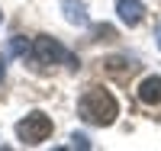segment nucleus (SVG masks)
I'll return each instance as SVG.
<instances>
[{
  "instance_id": "1",
  "label": "nucleus",
  "mask_w": 161,
  "mask_h": 151,
  "mask_svg": "<svg viewBox=\"0 0 161 151\" xmlns=\"http://www.w3.org/2000/svg\"><path fill=\"white\" fill-rule=\"evenodd\" d=\"M77 113L84 122L90 126H113L116 116H119V103L113 93H106L103 87H90L84 90V97L77 100Z\"/></svg>"
},
{
  "instance_id": "2",
  "label": "nucleus",
  "mask_w": 161,
  "mask_h": 151,
  "mask_svg": "<svg viewBox=\"0 0 161 151\" xmlns=\"http://www.w3.org/2000/svg\"><path fill=\"white\" fill-rule=\"evenodd\" d=\"M16 135H19L23 145H42L52 135V119L45 113H29L26 119L16 122Z\"/></svg>"
},
{
  "instance_id": "3",
  "label": "nucleus",
  "mask_w": 161,
  "mask_h": 151,
  "mask_svg": "<svg viewBox=\"0 0 161 151\" xmlns=\"http://www.w3.org/2000/svg\"><path fill=\"white\" fill-rule=\"evenodd\" d=\"M29 55H32V61L39 67H45V64H58L61 58H68V51L61 48L58 39H52V35H39L36 42L29 45Z\"/></svg>"
},
{
  "instance_id": "4",
  "label": "nucleus",
  "mask_w": 161,
  "mask_h": 151,
  "mask_svg": "<svg viewBox=\"0 0 161 151\" xmlns=\"http://www.w3.org/2000/svg\"><path fill=\"white\" fill-rule=\"evenodd\" d=\"M116 13L126 26H139L145 16V3L142 0H116Z\"/></svg>"
},
{
  "instance_id": "5",
  "label": "nucleus",
  "mask_w": 161,
  "mask_h": 151,
  "mask_svg": "<svg viewBox=\"0 0 161 151\" xmlns=\"http://www.w3.org/2000/svg\"><path fill=\"white\" fill-rule=\"evenodd\" d=\"M139 100L145 106H158L161 103V77L152 74V77H145L142 84H139Z\"/></svg>"
},
{
  "instance_id": "6",
  "label": "nucleus",
  "mask_w": 161,
  "mask_h": 151,
  "mask_svg": "<svg viewBox=\"0 0 161 151\" xmlns=\"http://www.w3.org/2000/svg\"><path fill=\"white\" fill-rule=\"evenodd\" d=\"M61 10H64V19H68L71 26H87L90 23L84 0H61Z\"/></svg>"
},
{
  "instance_id": "7",
  "label": "nucleus",
  "mask_w": 161,
  "mask_h": 151,
  "mask_svg": "<svg viewBox=\"0 0 161 151\" xmlns=\"http://www.w3.org/2000/svg\"><path fill=\"white\" fill-rule=\"evenodd\" d=\"M136 61H129V58H110V61H106V71H110V74H119V77H123L126 71L132 74V71H136Z\"/></svg>"
},
{
  "instance_id": "8",
  "label": "nucleus",
  "mask_w": 161,
  "mask_h": 151,
  "mask_svg": "<svg viewBox=\"0 0 161 151\" xmlns=\"http://www.w3.org/2000/svg\"><path fill=\"white\" fill-rule=\"evenodd\" d=\"M26 51H29V42L23 35H13L10 39V55H26Z\"/></svg>"
},
{
  "instance_id": "9",
  "label": "nucleus",
  "mask_w": 161,
  "mask_h": 151,
  "mask_svg": "<svg viewBox=\"0 0 161 151\" xmlns=\"http://www.w3.org/2000/svg\"><path fill=\"white\" fill-rule=\"evenodd\" d=\"M97 39H103V42H110V39H116V32H113V26H97Z\"/></svg>"
},
{
  "instance_id": "10",
  "label": "nucleus",
  "mask_w": 161,
  "mask_h": 151,
  "mask_svg": "<svg viewBox=\"0 0 161 151\" xmlns=\"http://www.w3.org/2000/svg\"><path fill=\"white\" fill-rule=\"evenodd\" d=\"M71 145H74V148H90L87 135H71Z\"/></svg>"
},
{
  "instance_id": "11",
  "label": "nucleus",
  "mask_w": 161,
  "mask_h": 151,
  "mask_svg": "<svg viewBox=\"0 0 161 151\" xmlns=\"http://www.w3.org/2000/svg\"><path fill=\"white\" fill-rule=\"evenodd\" d=\"M3 77H7V61L0 58V80H3Z\"/></svg>"
},
{
  "instance_id": "12",
  "label": "nucleus",
  "mask_w": 161,
  "mask_h": 151,
  "mask_svg": "<svg viewBox=\"0 0 161 151\" xmlns=\"http://www.w3.org/2000/svg\"><path fill=\"white\" fill-rule=\"evenodd\" d=\"M155 39H158V48H161V23L155 26Z\"/></svg>"
},
{
  "instance_id": "13",
  "label": "nucleus",
  "mask_w": 161,
  "mask_h": 151,
  "mask_svg": "<svg viewBox=\"0 0 161 151\" xmlns=\"http://www.w3.org/2000/svg\"><path fill=\"white\" fill-rule=\"evenodd\" d=\"M0 23H3V13H0Z\"/></svg>"
}]
</instances>
